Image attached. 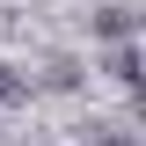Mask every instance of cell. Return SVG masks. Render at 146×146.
Returning <instances> with one entry per match:
<instances>
[{
    "instance_id": "obj_1",
    "label": "cell",
    "mask_w": 146,
    "mask_h": 146,
    "mask_svg": "<svg viewBox=\"0 0 146 146\" xmlns=\"http://www.w3.org/2000/svg\"><path fill=\"white\" fill-rule=\"evenodd\" d=\"M95 29H102V36H117V44H124V36H131V7H102V15H95Z\"/></svg>"
},
{
    "instance_id": "obj_2",
    "label": "cell",
    "mask_w": 146,
    "mask_h": 146,
    "mask_svg": "<svg viewBox=\"0 0 146 146\" xmlns=\"http://www.w3.org/2000/svg\"><path fill=\"white\" fill-rule=\"evenodd\" d=\"M110 73L131 88V80H139V51H131V44H117V51H110Z\"/></svg>"
},
{
    "instance_id": "obj_3",
    "label": "cell",
    "mask_w": 146,
    "mask_h": 146,
    "mask_svg": "<svg viewBox=\"0 0 146 146\" xmlns=\"http://www.w3.org/2000/svg\"><path fill=\"white\" fill-rule=\"evenodd\" d=\"M7 95H15V73H0V102H7Z\"/></svg>"
}]
</instances>
